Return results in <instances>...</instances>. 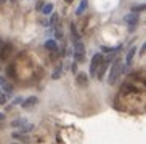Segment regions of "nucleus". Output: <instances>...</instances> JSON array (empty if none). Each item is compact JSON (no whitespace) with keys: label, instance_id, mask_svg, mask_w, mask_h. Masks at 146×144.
I'll list each match as a JSON object with an SVG mask.
<instances>
[{"label":"nucleus","instance_id":"ddd939ff","mask_svg":"<svg viewBox=\"0 0 146 144\" xmlns=\"http://www.w3.org/2000/svg\"><path fill=\"white\" fill-rule=\"evenodd\" d=\"M85 10H87V0H82L80 5H79V8H77V11H76V15H77V16H80Z\"/></svg>","mask_w":146,"mask_h":144},{"label":"nucleus","instance_id":"20e7f679","mask_svg":"<svg viewBox=\"0 0 146 144\" xmlns=\"http://www.w3.org/2000/svg\"><path fill=\"white\" fill-rule=\"evenodd\" d=\"M39 102V98L37 96H29V98H26L24 101H23V109H31V107H34L35 104Z\"/></svg>","mask_w":146,"mask_h":144},{"label":"nucleus","instance_id":"7ed1b4c3","mask_svg":"<svg viewBox=\"0 0 146 144\" xmlns=\"http://www.w3.org/2000/svg\"><path fill=\"white\" fill-rule=\"evenodd\" d=\"M103 61H104L103 53H96V55H93V58H92V63H90V75H92V77H96V74H98V69H100V66L103 64Z\"/></svg>","mask_w":146,"mask_h":144},{"label":"nucleus","instance_id":"6ab92c4d","mask_svg":"<svg viewBox=\"0 0 146 144\" xmlns=\"http://www.w3.org/2000/svg\"><path fill=\"white\" fill-rule=\"evenodd\" d=\"M7 74H8V75H11V77H15V67H13V66H8Z\"/></svg>","mask_w":146,"mask_h":144},{"label":"nucleus","instance_id":"a211bd4d","mask_svg":"<svg viewBox=\"0 0 146 144\" xmlns=\"http://www.w3.org/2000/svg\"><path fill=\"white\" fill-rule=\"evenodd\" d=\"M55 37L60 40V38H63V30H61V27H56L55 29Z\"/></svg>","mask_w":146,"mask_h":144},{"label":"nucleus","instance_id":"c85d7f7f","mask_svg":"<svg viewBox=\"0 0 146 144\" xmlns=\"http://www.w3.org/2000/svg\"><path fill=\"white\" fill-rule=\"evenodd\" d=\"M13 144H18V143H13Z\"/></svg>","mask_w":146,"mask_h":144},{"label":"nucleus","instance_id":"6e6552de","mask_svg":"<svg viewBox=\"0 0 146 144\" xmlns=\"http://www.w3.org/2000/svg\"><path fill=\"white\" fill-rule=\"evenodd\" d=\"M11 136H13V139H16V141H21V143H29V136L24 135V133L13 131V133H11Z\"/></svg>","mask_w":146,"mask_h":144},{"label":"nucleus","instance_id":"f257e3e1","mask_svg":"<svg viewBox=\"0 0 146 144\" xmlns=\"http://www.w3.org/2000/svg\"><path fill=\"white\" fill-rule=\"evenodd\" d=\"M125 63L120 58H116V59L112 61L111 64V71H109V75H108V83L109 85H114L117 80H119V77L122 75L125 72Z\"/></svg>","mask_w":146,"mask_h":144},{"label":"nucleus","instance_id":"dca6fc26","mask_svg":"<svg viewBox=\"0 0 146 144\" xmlns=\"http://www.w3.org/2000/svg\"><path fill=\"white\" fill-rule=\"evenodd\" d=\"M52 11H53V5L52 3H45L42 7V13H43V15H50Z\"/></svg>","mask_w":146,"mask_h":144},{"label":"nucleus","instance_id":"aec40b11","mask_svg":"<svg viewBox=\"0 0 146 144\" xmlns=\"http://www.w3.org/2000/svg\"><path fill=\"white\" fill-rule=\"evenodd\" d=\"M7 99H8V96H7L5 93L0 94V104H5V102H7Z\"/></svg>","mask_w":146,"mask_h":144},{"label":"nucleus","instance_id":"bb28decb","mask_svg":"<svg viewBox=\"0 0 146 144\" xmlns=\"http://www.w3.org/2000/svg\"><path fill=\"white\" fill-rule=\"evenodd\" d=\"M64 2H66V3H71V2H72V0H64Z\"/></svg>","mask_w":146,"mask_h":144},{"label":"nucleus","instance_id":"5701e85b","mask_svg":"<svg viewBox=\"0 0 146 144\" xmlns=\"http://www.w3.org/2000/svg\"><path fill=\"white\" fill-rule=\"evenodd\" d=\"M23 101H24L23 98H16V99H15V104H23Z\"/></svg>","mask_w":146,"mask_h":144},{"label":"nucleus","instance_id":"2eb2a0df","mask_svg":"<svg viewBox=\"0 0 146 144\" xmlns=\"http://www.w3.org/2000/svg\"><path fill=\"white\" fill-rule=\"evenodd\" d=\"M32 130H34V125H32V123H26L23 128H19V133H24V135H27V133L32 131Z\"/></svg>","mask_w":146,"mask_h":144},{"label":"nucleus","instance_id":"423d86ee","mask_svg":"<svg viewBox=\"0 0 146 144\" xmlns=\"http://www.w3.org/2000/svg\"><path fill=\"white\" fill-rule=\"evenodd\" d=\"M76 82H77L79 87H87V85H88V75H87L85 72H77Z\"/></svg>","mask_w":146,"mask_h":144},{"label":"nucleus","instance_id":"4468645a","mask_svg":"<svg viewBox=\"0 0 146 144\" xmlns=\"http://www.w3.org/2000/svg\"><path fill=\"white\" fill-rule=\"evenodd\" d=\"M10 50H11V47H10V45H5V47L0 50V58H2V59L8 58V51H10Z\"/></svg>","mask_w":146,"mask_h":144},{"label":"nucleus","instance_id":"1a4fd4ad","mask_svg":"<svg viewBox=\"0 0 146 144\" xmlns=\"http://www.w3.org/2000/svg\"><path fill=\"white\" fill-rule=\"evenodd\" d=\"M45 48L48 51H58V43H56V40H47L45 42Z\"/></svg>","mask_w":146,"mask_h":144},{"label":"nucleus","instance_id":"412c9836","mask_svg":"<svg viewBox=\"0 0 146 144\" xmlns=\"http://www.w3.org/2000/svg\"><path fill=\"white\" fill-rule=\"evenodd\" d=\"M56 21H58V15H55V13H53V15H52V21H50V24H55Z\"/></svg>","mask_w":146,"mask_h":144},{"label":"nucleus","instance_id":"b1692460","mask_svg":"<svg viewBox=\"0 0 146 144\" xmlns=\"http://www.w3.org/2000/svg\"><path fill=\"white\" fill-rule=\"evenodd\" d=\"M3 120H5V114L3 112H0V122H3Z\"/></svg>","mask_w":146,"mask_h":144},{"label":"nucleus","instance_id":"4be33fe9","mask_svg":"<svg viewBox=\"0 0 146 144\" xmlns=\"http://www.w3.org/2000/svg\"><path fill=\"white\" fill-rule=\"evenodd\" d=\"M71 71H72V72H77V63H76V61L71 64Z\"/></svg>","mask_w":146,"mask_h":144},{"label":"nucleus","instance_id":"9d476101","mask_svg":"<svg viewBox=\"0 0 146 144\" xmlns=\"http://www.w3.org/2000/svg\"><path fill=\"white\" fill-rule=\"evenodd\" d=\"M26 123H27L26 119H15L13 122H11V127L13 128H23Z\"/></svg>","mask_w":146,"mask_h":144},{"label":"nucleus","instance_id":"a878e982","mask_svg":"<svg viewBox=\"0 0 146 144\" xmlns=\"http://www.w3.org/2000/svg\"><path fill=\"white\" fill-rule=\"evenodd\" d=\"M5 2H7V0H0V5H3Z\"/></svg>","mask_w":146,"mask_h":144},{"label":"nucleus","instance_id":"f03ea898","mask_svg":"<svg viewBox=\"0 0 146 144\" xmlns=\"http://www.w3.org/2000/svg\"><path fill=\"white\" fill-rule=\"evenodd\" d=\"M72 56L76 63H84L85 61V47L80 40L74 42V50H72Z\"/></svg>","mask_w":146,"mask_h":144},{"label":"nucleus","instance_id":"0eeeda50","mask_svg":"<svg viewBox=\"0 0 146 144\" xmlns=\"http://www.w3.org/2000/svg\"><path fill=\"white\" fill-rule=\"evenodd\" d=\"M135 55H137V48H135V45H133V47L130 48L129 51H127V58H125V67H130V66H132Z\"/></svg>","mask_w":146,"mask_h":144},{"label":"nucleus","instance_id":"f3484780","mask_svg":"<svg viewBox=\"0 0 146 144\" xmlns=\"http://www.w3.org/2000/svg\"><path fill=\"white\" fill-rule=\"evenodd\" d=\"M146 8V5H137V7H132V13H138V11H143Z\"/></svg>","mask_w":146,"mask_h":144},{"label":"nucleus","instance_id":"39448f33","mask_svg":"<svg viewBox=\"0 0 146 144\" xmlns=\"http://www.w3.org/2000/svg\"><path fill=\"white\" fill-rule=\"evenodd\" d=\"M124 21L129 24L130 29H133V27L137 26V22H138V15L137 13H130V15H127V16L124 18Z\"/></svg>","mask_w":146,"mask_h":144},{"label":"nucleus","instance_id":"cd10ccee","mask_svg":"<svg viewBox=\"0 0 146 144\" xmlns=\"http://www.w3.org/2000/svg\"><path fill=\"white\" fill-rule=\"evenodd\" d=\"M0 94H2V88H0Z\"/></svg>","mask_w":146,"mask_h":144},{"label":"nucleus","instance_id":"f8f14e48","mask_svg":"<svg viewBox=\"0 0 146 144\" xmlns=\"http://www.w3.org/2000/svg\"><path fill=\"white\" fill-rule=\"evenodd\" d=\"M71 34H72V38H74V42L76 40H80V34H79V30H77V27H76V24H71Z\"/></svg>","mask_w":146,"mask_h":144},{"label":"nucleus","instance_id":"393cba45","mask_svg":"<svg viewBox=\"0 0 146 144\" xmlns=\"http://www.w3.org/2000/svg\"><path fill=\"white\" fill-rule=\"evenodd\" d=\"M146 51V42H145V45H143V48H141V53H145Z\"/></svg>","mask_w":146,"mask_h":144},{"label":"nucleus","instance_id":"9b49d317","mask_svg":"<svg viewBox=\"0 0 146 144\" xmlns=\"http://www.w3.org/2000/svg\"><path fill=\"white\" fill-rule=\"evenodd\" d=\"M61 74H63V66H61V64H58V66H56V69L53 71V74H52V79H53V80L60 79Z\"/></svg>","mask_w":146,"mask_h":144}]
</instances>
